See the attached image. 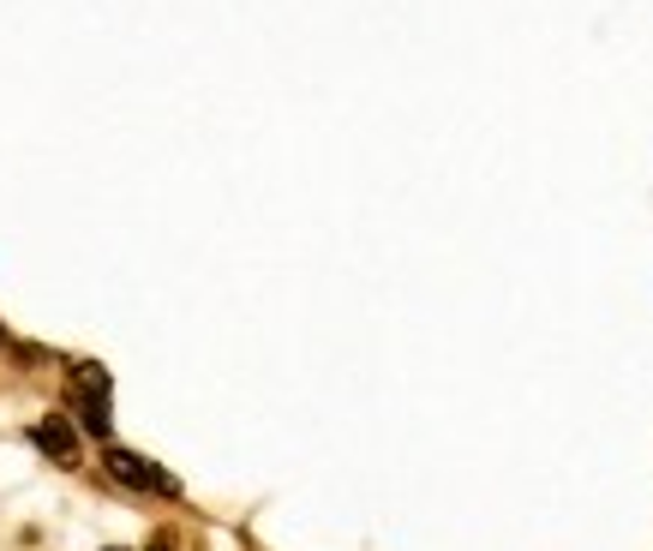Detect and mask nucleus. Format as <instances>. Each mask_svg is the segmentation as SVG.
Returning a JSON list of instances; mask_svg holds the SVG:
<instances>
[{
    "mask_svg": "<svg viewBox=\"0 0 653 551\" xmlns=\"http://www.w3.org/2000/svg\"><path fill=\"white\" fill-rule=\"evenodd\" d=\"M31 444L43 450L55 468H67V473H79L84 468V444H79V420H67V414H43L31 426Z\"/></svg>",
    "mask_w": 653,
    "mask_h": 551,
    "instance_id": "nucleus-2",
    "label": "nucleus"
},
{
    "mask_svg": "<svg viewBox=\"0 0 653 551\" xmlns=\"http://www.w3.org/2000/svg\"><path fill=\"white\" fill-rule=\"evenodd\" d=\"M12 360H19V366H48V348H36V342H12Z\"/></svg>",
    "mask_w": 653,
    "mask_h": 551,
    "instance_id": "nucleus-5",
    "label": "nucleus"
},
{
    "mask_svg": "<svg viewBox=\"0 0 653 551\" xmlns=\"http://www.w3.org/2000/svg\"><path fill=\"white\" fill-rule=\"evenodd\" d=\"M145 551H181V533H174L169 521H162V528H157V533H150V540H145Z\"/></svg>",
    "mask_w": 653,
    "mask_h": 551,
    "instance_id": "nucleus-6",
    "label": "nucleus"
},
{
    "mask_svg": "<svg viewBox=\"0 0 653 551\" xmlns=\"http://www.w3.org/2000/svg\"><path fill=\"white\" fill-rule=\"evenodd\" d=\"M67 407L79 414L84 438H96V444H114V414H108V395H91V390H79V383H67Z\"/></svg>",
    "mask_w": 653,
    "mask_h": 551,
    "instance_id": "nucleus-3",
    "label": "nucleus"
},
{
    "mask_svg": "<svg viewBox=\"0 0 653 551\" xmlns=\"http://www.w3.org/2000/svg\"><path fill=\"white\" fill-rule=\"evenodd\" d=\"M102 551H126V546H102Z\"/></svg>",
    "mask_w": 653,
    "mask_h": 551,
    "instance_id": "nucleus-8",
    "label": "nucleus"
},
{
    "mask_svg": "<svg viewBox=\"0 0 653 551\" xmlns=\"http://www.w3.org/2000/svg\"><path fill=\"white\" fill-rule=\"evenodd\" d=\"M0 348H12V330L7 324H0Z\"/></svg>",
    "mask_w": 653,
    "mask_h": 551,
    "instance_id": "nucleus-7",
    "label": "nucleus"
},
{
    "mask_svg": "<svg viewBox=\"0 0 653 551\" xmlns=\"http://www.w3.org/2000/svg\"><path fill=\"white\" fill-rule=\"evenodd\" d=\"M67 383H79V390H91V395H108V390H114L108 366H96V360H79V366L67 371Z\"/></svg>",
    "mask_w": 653,
    "mask_h": 551,
    "instance_id": "nucleus-4",
    "label": "nucleus"
},
{
    "mask_svg": "<svg viewBox=\"0 0 653 551\" xmlns=\"http://www.w3.org/2000/svg\"><path fill=\"white\" fill-rule=\"evenodd\" d=\"M102 480H114L121 492H133V497H162V504H181V497H186V485L174 480L162 461L126 450V444H102Z\"/></svg>",
    "mask_w": 653,
    "mask_h": 551,
    "instance_id": "nucleus-1",
    "label": "nucleus"
}]
</instances>
